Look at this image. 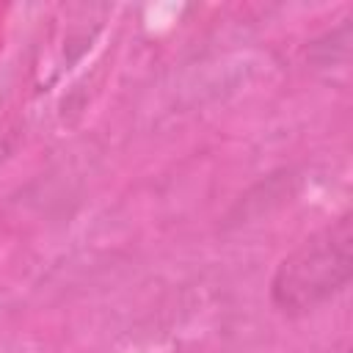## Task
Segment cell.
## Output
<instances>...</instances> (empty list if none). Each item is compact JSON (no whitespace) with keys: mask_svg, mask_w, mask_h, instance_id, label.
Segmentation results:
<instances>
[{"mask_svg":"<svg viewBox=\"0 0 353 353\" xmlns=\"http://www.w3.org/2000/svg\"><path fill=\"white\" fill-rule=\"evenodd\" d=\"M350 218H339L295 248L273 279V301L284 312H309L350 281Z\"/></svg>","mask_w":353,"mask_h":353,"instance_id":"6da1fadb","label":"cell"}]
</instances>
